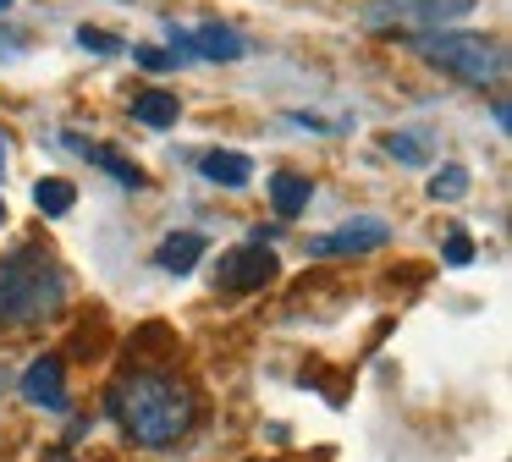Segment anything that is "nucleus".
<instances>
[{
    "instance_id": "nucleus-19",
    "label": "nucleus",
    "mask_w": 512,
    "mask_h": 462,
    "mask_svg": "<svg viewBox=\"0 0 512 462\" xmlns=\"http://www.w3.org/2000/svg\"><path fill=\"white\" fill-rule=\"evenodd\" d=\"M78 44H83V50H100V55L116 50V39H111V33H100V28H78Z\"/></svg>"
},
{
    "instance_id": "nucleus-6",
    "label": "nucleus",
    "mask_w": 512,
    "mask_h": 462,
    "mask_svg": "<svg viewBox=\"0 0 512 462\" xmlns=\"http://www.w3.org/2000/svg\"><path fill=\"white\" fill-rule=\"evenodd\" d=\"M276 253L270 242H243V248H226L221 253V270H215V286L221 292H259V286L276 281Z\"/></svg>"
},
{
    "instance_id": "nucleus-14",
    "label": "nucleus",
    "mask_w": 512,
    "mask_h": 462,
    "mask_svg": "<svg viewBox=\"0 0 512 462\" xmlns=\"http://www.w3.org/2000/svg\"><path fill=\"white\" fill-rule=\"evenodd\" d=\"M386 154L402 165H430V132L424 127H408V132H391L386 138Z\"/></svg>"
},
{
    "instance_id": "nucleus-15",
    "label": "nucleus",
    "mask_w": 512,
    "mask_h": 462,
    "mask_svg": "<svg viewBox=\"0 0 512 462\" xmlns=\"http://www.w3.org/2000/svg\"><path fill=\"white\" fill-rule=\"evenodd\" d=\"M34 204L45 209V215H67V209L78 204V187H72L67 176H45V182L34 187Z\"/></svg>"
},
{
    "instance_id": "nucleus-13",
    "label": "nucleus",
    "mask_w": 512,
    "mask_h": 462,
    "mask_svg": "<svg viewBox=\"0 0 512 462\" xmlns=\"http://www.w3.org/2000/svg\"><path fill=\"white\" fill-rule=\"evenodd\" d=\"M182 105L177 94H166V88H144V94L133 99V121L138 127H177Z\"/></svg>"
},
{
    "instance_id": "nucleus-4",
    "label": "nucleus",
    "mask_w": 512,
    "mask_h": 462,
    "mask_svg": "<svg viewBox=\"0 0 512 462\" xmlns=\"http://www.w3.org/2000/svg\"><path fill=\"white\" fill-rule=\"evenodd\" d=\"M474 11V0H375V6L364 11L369 28H386V22H419V28L408 33H430V28H446L452 17H468Z\"/></svg>"
},
{
    "instance_id": "nucleus-9",
    "label": "nucleus",
    "mask_w": 512,
    "mask_h": 462,
    "mask_svg": "<svg viewBox=\"0 0 512 462\" xmlns=\"http://www.w3.org/2000/svg\"><path fill=\"white\" fill-rule=\"evenodd\" d=\"M199 171L210 176L215 187H248L254 160H248V154H237V149H210V154H199Z\"/></svg>"
},
{
    "instance_id": "nucleus-11",
    "label": "nucleus",
    "mask_w": 512,
    "mask_h": 462,
    "mask_svg": "<svg viewBox=\"0 0 512 462\" xmlns=\"http://www.w3.org/2000/svg\"><path fill=\"white\" fill-rule=\"evenodd\" d=\"M309 198H314L309 176H298V171H276V176H270V204H276V215H287V220L303 215Z\"/></svg>"
},
{
    "instance_id": "nucleus-2",
    "label": "nucleus",
    "mask_w": 512,
    "mask_h": 462,
    "mask_svg": "<svg viewBox=\"0 0 512 462\" xmlns=\"http://www.w3.org/2000/svg\"><path fill=\"white\" fill-rule=\"evenodd\" d=\"M67 303V270L56 264V253L45 248H17L0 253V325H39L56 319Z\"/></svg>"
},
{
    "instance_id": "nucleus-5",
    "label": "nucleus",
    "mask_w": 512,
    "mask_h": 462,
    "mask_svg": "<svg viewBox=\"0 0 512 462\" xmlns=\"http://www.w3.org/2000/svg\"><path fill=\"white\" fill-rule=\"evenodd\" d=\"M237 55H248V39L226 22L171 28V61H237Z\"/></svg>"
},
{
    "instance_id": "nucleus-20",
    "label": "nucleus",
    "mask_w": 512,
    "mask_h": 462,
    "mask_svg": "<svg viewBox=\"0 0 512 462\" xmlns=\"http://www.w3.org/2000/svg\"><path fill=\"white\" fill-rule=\"evenodd\" d=\"M45 462H78V457H72L67 446H56V451H45Z\"/></svg>"
},
{
    "instance_id": "nucleus-8",
    "label": "nucleus",
    "mask_w": 512,
    "mask_h": 462,
    "mask_svg": "<svg viewBox=\"0 0 512 462\" xmlns=\"http://www.w3.org/2000/svg\"><path fill=\"white\" fill-rule=\"evenodd\" d=\"M28 407H45V413H72V396H67V363L61 358H34L17 380Z\"/></svg>"
},
{
    "instance_id": "nucleus-3",
    "label": "nucleus",
    "mask_w": 512,
    "mask_h": 462,
    "mask_svg": "<svg viewBox=\"0 0 512 462\" xmlns=\"http://www.w3.org/2000/svg\"><path fill=\"white\" fill-rule=\"evenodd\" d=\"M413 55H424L430 66L452 72L468 88H496L507 72V44L490 33H468V28H430V33H402Z\"/></svg>"
},
{
    "instance_id": "nucleus-17",
    "label": "nucleus",
    "mask_w": 512,
    "mask_h": 462,
    "mask_svg": "<svg viewBox=\"0 0 512 462\" xmlns=\"http://www.w3.org/2000/svg\"><path fill=\"white\" fill-rule=\"evenodd\" d=\"M133 61L144 66V72H166V66H177V61H171V50H149V44H138Z\"/></svg>"
},
{
    "instance_id": "nucleus-21",
    "label": "nucleus",
    "mask_w": 512,
    "mask_h": 462,
    "mask_svg": "<svg viewBox=\"0 0 512 462\" xmlns=\"http://www.w3.org/2000/svg\"><path fill=\"white\" fill-rule=\"evenodd\" d=\"M0 226H6V198H0Z\"/></svg>"
},
{
    "instance_id": "nucleus-22",
    "label": "nucleus",
    "mask_w": 512,
    "mask_h": 462,
    "mask_svg": "<svg viewBox=\"0 0 512 462\" xmlns=\"http://www.w3.org/2000/svg\"><path fill=\"white\" fill-rule=\"evenodd\" d=\"M0 11H12V0H0Z\"/></svg>"
},
{
    "instance_id": "nucleus-7",
    "label": "nucleus",
    "mask_w": 512,
    "mask_h": 462,
    "mask_svg": "<svg viewBox=\"0 0 512 462\" xmlns=\"http://www.w3.org/2000/svg\"><path fill=\"white\" fill-rule=\"evenodd\" d=\"M386 242H391V226H386V220L358 215V220H347V226H336V231H325V237H314V242H309V259H347V253H375V248H386Z\"/></svg>"
},
{
    "instance_id": "nucleus-18",
    "label": "nucleus",
    "mask_w": 512,
    "mask_h": 462,
    "mask_svg": "<svg viewBox=\"0 0 512 462\" xmlns=\"http://www.w3.org/2000/svg\"><path fill=\"white\" fill-rule=\"evenodd\" d=\"M474 259V242L463 237V231H452V237H446V264H468Z\"/></svg>"
},
{
    "instance_id": "nucleus-16",
    "label": "nucleus",
    "mask_w": 512,
    "mask_h": 462,
    "mask_svg": "<svg viewBox=\"0 0 512 462\" xmlns=\"http://www.w3.org/2000/svg\"><path fill=\"white\" fill-rule=\"evenodd\" d=\"M468 182H474V176H468L463 165H441V171L430 176V198L435 204H457V198L468 193Z\"/></svg>"
},
{
    "instance_id": "nucleus-1",
    "label": "nucleus",
    "mask_w": 512,
    "mask_h": 462,
    "mask_svg": "<svg viewBox=\"0 0 512 462\" xmlns=\"http://www.w3.org/2000/svg\"><path fill=\"white\" fill-rule=\"evenodd\" d=\"M105 413L133 446L166 451L177 440H188L193 418H199V396L188 391V380L166 369H133L105 391Z\"/></svg>"
},
{
    "instance_id": "nucleus-10",
    "label": "nucleus",
    "mask_w": 512,
    "mask_h": 462,
    "mask_svg": "<svg viewBox=\"0 0 512 462\" xmlns=\"http://www.w3.org/2000/svg\"><path fill=\"white\" fill-rule=\"evenodd\" d=\"M204 248H210V242L199 237V231H177V237H166L155 248V259H160V270H171V275H188L193 264L204 259Z\"/></svg>"
},
{
    "instance_id": "nucleus-12",
    "label": "nucleus",
    "mask_w": 512,
    "mask_h": 462,
    "mask_svg": "<svg viewBox=\"0 0 512 462\" xmlns=\"http://www.w3.org/2000/svg\"><path fill=\"white\" fill-rule=\"evenodd\" d=\"M72 143V149H78L83 154V160H94V165H105V171H111L116 176V182H122V187H144L149 182V176L144 171H138V165L133 160H127V154H116V149H105V143H83V138H67Z\"/></svg>"
}]
</instances>
